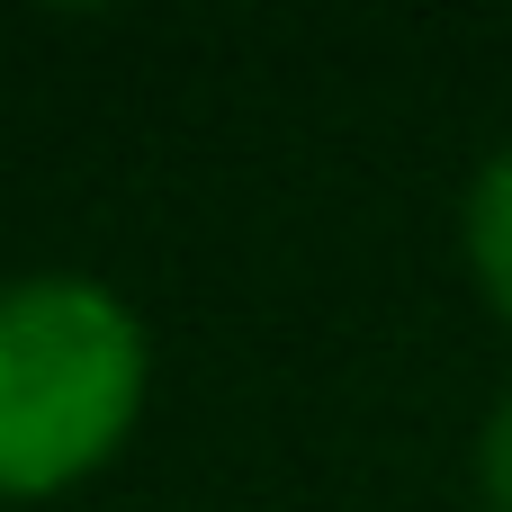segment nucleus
Returning <instances> with one entry per match:
<instances>
[{"mask_svg":"<svg viewBox=\"0 0 512 512\" xmlns=\"http://www.w3.org/2000/svg\"><path fill=\"white\" fill-rule=\"evenodd\" d=\"M144 405V324L99 279L0 288V495L90 477Z\"/></svg>","mask_w":512,"mask_h":512,"instance_id":"obj_1","label":"nucleus"},{"mask_svg":"<svg viewBox=\"0 0 512 512\" xmlns=\"http://www.w3.org/2000/svg\"><path fill=\"white\" fill-rule=\"evenodd\" d=\"M468 252H477L486 297L512 315V153L486 162V180H477V198H468Z\"/></svg>","mask_w":512,"mask_h":512,"instance_id":"obj_2","label":"nucleus"},{"mask_svg":"<svg viewBox=\"0 0 512 512\" xmlns=\"http://www.w3.org/2000/svg\"><path fill=\"white\" fill-rule=\"evenodd\" d=\"M477 477H486V504L512 512V405L486 423V450H477Z\"/></svg>","mask_w":512,"mask_h":512,"instance_id":"obj_3","label":"nucleus"}]
</instances>
